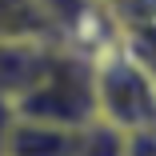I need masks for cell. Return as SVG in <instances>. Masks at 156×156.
Segmentation results:
<instances>
[{"instance_id": "obj_1", "label": "cell", "mask_w": 156, "mask_h": 156, "mask_svg": "<svg viewBox=\"0 0 156 156\" xmlns=\"http://www.w3.org/2000/svg\"><path fill=\"white\" fill-rule=\"evenodd\" d=\"M92 96L96 116L124 132L152 128L156 120V88L148 52L128 40H112L92 52Z\"/></svg>"}, {"instance_id": "obj_2", "label": "cell", "mask_w": 156, "mask_h": 156, "mask_svg": "<svg viewBox=\"0 0 156 156\" xmlns=\"http://www.w3.org/2000/svg\"><path fill=\"white\" fill-rule=\"evenodd\" d=\"M16 116H32L48 124L80 128L96 116V96H92V52L56 40L40 76L28 84V92L16 100Z\"/></svg>"}, {"instance_id": "obj_3", "label": "cell", "mask_w": 156, "mask_h": 156, "mask_svg": "<svg viewBox=\"0 0 156 156\" xmlns=\"http://www.w3.org/2000/svg\"><path fill=\"white\" fill-rule=\"evenodd\" d=\"M56 40H0V96L20 100L28 84H32L44 68V60Z\"/></svg>"}, {"instance_id": "obj_4", "label": "cell", "mask_w": 156, "mask_h": 156, "mask_svg": "<svg viewBox=\"0 0 156 156\" xmlns=\"http://www.w3.org/2000/svg\"><path fill=\"white\" fill-rule=\"evenodd\" d=\"M4 156H76V128L16 116L4 144Z\"/></svg>"}, {"instance_id": "obj_5", "label": "cell", "mask_w": 156, "mask_h": 156, "mask_svg": "<svg viewBox=\"0 0 156 156\" xmlns=\"http://www.w3.org/2000/svg\"><path fill=\"white\" fill-rule=\"evenodd\" d=\"M0 40H60L40 0H0Z\"/></svg>"}, {"instance_id": "obj_6", "label": "cell", "mask_w": 156, "mask_h": 156, "mask_svg": "<svg viewBox=\"0 0 156 156\" xmlns=\"http://www.w3.org/2000/svg\"><path fill=\"white\" fill-rule=\"evenodd\" d=\"M76 156H128V132L92 116L76 128Z\"/></svg>"}, {"instance_id": "obj_7", "label": "cell", "mask_w": 156, "mask_h": 156, "mask_svg": "<svg viewBox=\"0 0 156 156\" xmlns=\"http://www.w3.org/2000/svg\"><path fill=\"white\" fill-rule=\"evenodd\" d=\"M12 120H16V104L0 96V156H4V144H8V132H12Z\"/></svg>"}]
</instances>
